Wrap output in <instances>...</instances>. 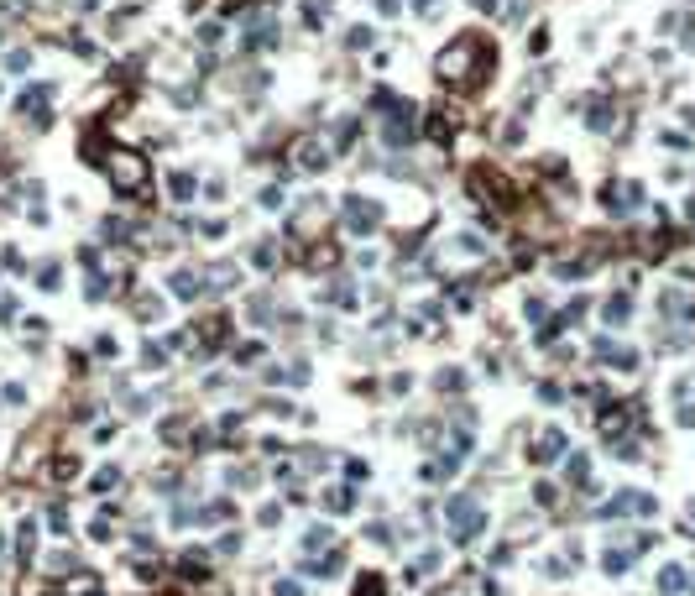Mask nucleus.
I'll return each instance as SVG.
<instances>
[{
	"label": "nucleus",
	"instance_id": "12",
	"mask_svg": "<svg viewBox=\"0 0 695 596\" xmlns=\"http://www.w3.org/2000/svg\"><path fill=\"white\" fill-rule=\"evenodd\" d=\"M591 351L601 356V361H612V366H622V372H633V366H638V351H627V346H617V340H607V335H601V340H596V346H591Z\"/></svg>",
	"mask_w": 695,
	"mask_h": 596
},
{
	"label": "nucleus",
	"instance_id": "17",
	"mask_svg": "<svg viewBox=\"0 0 695 596\" xmlns=\"http://www.w3.org/2000/svg\"><path fill=\"white\" fill-rule=\"evenodd\" d=\"M173 298H183V303H194L199 298V272H173Z\"/></svg>",
	"mask_w": 695,
	"mask_h": 596
},
{
	"label": "nucleus",
	"instance_id": "33",
	"mask_svg": "<svg viewBox=\"0 0 695 596\" xmlns=\"http://www.w3.org/2000/svg\"><path fill=\"white\" fill-rule=\"evenodd\" d=\"M601 565H607V575H622L627 565H633V554H627V549H607V560H601Z\"/></svg>",
	"mask_w": 695,
	"mask_h": 596
},
{
	"label": "nucleus",
	"instance_id": "13",
	"mask_svg": "<svg viewBox=\"0 0 695 596\" xmlns=\"http://www.w3.org/2000/svg\"><path fill=\"white\" fill-rule=\"evenodd\" d=\"M47 100H52V89L47 84H32L21 95V115H37V126H47Z\"/></svg>",
	"mask_w": 695,
	"mask_h": 596
},
{
	"label": "nucleus",
	"instance_id": "21",
	"mask_svg": "<svg viewBox=\"0 0 695 596\" xmlns=\"http://www.w3.org/2000/svg\"><path fill=\"white\" fill-rule=\"evenodd\" d=\"M63 596H100V580L89 575V571H78V575H69V586H63Z\"/></svg>",
	"mask_w": 695,
	"mask_h": 596
},
{
	"label": "nucleus",
	"instance_id": "2",
	"mask_svg": "<svg viewBox=\"0 0 695 596\" xmlns=\"http://www.w3.org/2000/svg\"><path fill=\"white\" fill-rule=\"evenodd\" d=\"M105 173H110V183H115L120 194H146V178H152V168H146L141 152L110 147V152H105Z\"/></svg>",
	"mask_w": 695,
	"mask_h": 596
},
{
	"label": "nucleus",
	"instance_id": "45",
	"mask_svg": "<svg viewBox=\"0 0 695 596\" xmlns=\"http://www.w3.org/2000/svg\"><path fill=\"white\" fill-rule=\"evenodd\" d=\"M131 235V225H120V220H105V241H126Z\"/></svg>",
	"mask_w": 695,
	"mask_h": 596
},
{
	"label": "nucleus",
	"instance_id": "22",
	"mask_svg": "<svg viewBox=\"0 0 695 596\" xmlns=\"http://www.w3.org/2000/svg\"><path fill=\"white\" fill-rule=\"evenodd\" d=\"M424 131H429L434 141H455V121H450L445 110H434V115H429V126H424Z\"/></svg>",
	"mask_w": 695,
	"mask_h": 596
},
{
	"label": "nucleus",
	"instance_id": "14",
	"mask_svg": "<svg viewBox=\"0 0 695 596\" xmlns=\"http://www.w3.org/2000/svg\"><path fill=\"white\" fill-rule=\"evenodd\" d=\"M335 549V528H325V523H314V528H303V554H329Z\"/></svg>",
	"mask_w": 695,
	"mask_h": 596
},
{
	"label": "nucleus",
	"instance_id": "47",
	"mask_svg": "<svg viewBox=\"0 0 695 596\" xmlns=\"http://www.w3.org/2000/svg\"><path fill=\"white\" fill-rule=\"evenodd\" d=\"M199 42H204V47H215V42H220V26H215V21H204V26H199Z\"/></svg>",
	"mask_w": 695,
	"mask_h": 596
},
{
	"label": "nucleus",
	"instance_id": "44",
	"mask_svg": "<svg viewBox=\"0 0 695 596\" xmlns=\"http://www.w3.org/2000/svg\"><path fill=\"white\" fill-rule=\"evenodd\" d=\"M235 361H240V366H246V361H262V346H257V340H246V346H235Z\"/></svg>",
	"mask_w": 695,
	"mask_h": 596
},
{
	"label": "nucleus",
	"instance_id": "56",
	"mask_svg": "<svg viewBox=\"0 0 695 596\" xmlns=\"http://www.w3.org/2000/svg\"><path fill=\"white\" fill-rule=\"evenodd\" d=\"M377 11H382V16H397V11H403V0H377Z\"/></svg>",
	"mask_w": 695,
	"mask_h": 596
},
{
	"label": "nucleus",
	"instance_id": "57",
	"mask_svg": "<svg viewBox=\"0 0 695 596\" xmlns=\"http://www.w3.org/2000/svg\"><path fill=\"white\" fill-rule=\"evenodd\" d=\"M413 11H419V16H434V11H439V0H413Z\"/></svg>",
	"mask_w": 695,
	"mask_h": 596
},
{
	"label": "nucleus",
	"instance_id": "4",
	"mask_svg": "<svg viewBox=\"0 0 695 596\" xmlns=\"http://www.w3.org/2000/svg\"><path fill=\"white\" fill-rule=\"evenodd\" d=\"M319 225H329V204H325V199H303L298 215L288 220V235L309 246V241H319Z\"/></svg>",
	"mask_w": 695,
	"mask_h": 596
},
{
	"label": "nucleus",
	"instance_id": "11",
	"mask_svg": "<svg viewBox=\"0 0 695 596\" xmlns=\"http://www.w3.org/2000/svg\"><path fill=\"white\" fill-rule=\"evenodd\" d=\"M596 423H601V434H607V440H622V434H627V429H633V408H622V403H612V408H607V414H601Z\"/></svg>",
	"mask_w": 695,
	"mask_h": 596
},
{
	"label": "nucleus",
	"instance_id": "34",
	"mask_svg": "<svg viewBox=\"0 0 695 596\" xmlns=\"http://www.w3.org/2000/svg\"><path fill=\"white\" fill-rule=\"evenodd\" d=\"M455 246L465 251V257H481V251H486V241H481L476 230H460V235H455Z\"/></svg>",
	"mask_w": 695,
	"mask_h": 596
},
{
	"label": "nucleus",
	"instance_id": "52",
	"mask_svg": "<svg viewBox=\"0 0 695 596\" xmlns=\"http://www.w3.org/2000/svg\"><path fill=\"white\" fill-rule=\"evenodd\" d=\"M26 63H32V52H26V47H16V52L6 58V69H26Z\"/></svg>",
	"mask_w": 695,
	"mask_h": 596
},
{
	"label": "nucleus",
	"instance_id": "37",
	"mask_svg": "<svg viewBox=\"0 0 695 596\" xmlns=\"http://www.w3.org/2000/svg\"><path fill=\"white\" fill-rule=\"evenodd\" d=\"M58 277H63V267H58V262H42V267H37V283H42L47 293L58 288Z\"/></svg>",
	"mask_w": 695,
	"mask_h": 596
},
{
	"label": "nucleus",
	"instance_id": "35",
	"mask_svg": "<svg viewBox=\"0 0 695 596\" xmlns=\"http://www.w3.org/2000/svg\"><path fill=\"white\" fill-rule=\"evenodd\" d=\"M356 596H387V580L382 575H361L356 580Z\"/></svg>",
	"mask_w": 695,
	"mask_h": 596
},
{
	"label": "nucleus",
	"instance_id": "42",
	"mask_svg": "<svg viewBox=\"0 0 695 596\" xmlns=\"http://www.w3.org/2000/svg\"><path fill=\"white\" fill-rule=\"evenodd\" d=\"M544 47H549V32H544V26H533V32H528V52H533V58H539Z\"/></svg>",
	"mask_w": 695,
	"mask_h": 596
},
{
	"label": "nucleus",
	"instance_id": "6",
	"mask_svg": "<svg viewBox=\"0 0 695 596\" xmlns=\"http://www.w3.org/2000/svg\"><path fill=\"white\" fill-rule=\"evenodd\" d=\"M413 136H419L413 105H408V100H397V110H387V121H382V141H387V147H408Z\"/></svg>",
	"mask_w": 695,
	"mask_h": 596
},
{
	"label": "nucleus",
	"instance_id": "55",
	"mask_svg": "<svg viewBox=\"0 0 695 596\" xmlns=\"http://www.w3.org/2000/svg\"><path fill=\"white\" fill-rule=\"evenodd\" d=\"M95 356H115V335H100L95 340Z\"/></svg>",
	"mask_w": 695,
	"mask_h": 596
},
{
	"label": "nucleus",
	"instance_id": "1",
	"mask_svg": "<svg viewBox=\"0 0 695 596\" xmlns=\"http://www.w3.org/2000/svg\"><path fill=\"white\" fill-rule=\"evenodd\" d=\"M491 42L481 32H460L455 42H450L445 52L434 58V74L445 78V84H460V89H476V84H486V74H491Z\"/></svg>",
	"mask_w": 695,
	"mask_h": 596
},
{
	"label": "nucleus",
	"instance_id": "5",
	"mask_svg": "<svg viewBox=\"0 0 695 596\" xmlns=\"http://www.w3.org/2000/svg\"><path fill=\"white\" fill-rule=\"evenodd\" d=\"M329 157H335V147H329L325 136H293V163H298L303 173H325Z\"/></svg>",
	"mask_w": 695,
	"mask_h": 596
},
{
	"label": "nucleus",
	"instance_id": "26",
	"mask_svg": "<svg viewBox=\"0 0 695 596\" xmlns=\"http://www.w3.org/2000/svg\"><path fill=\"white\" fill-rule=\"evenodd\" d=\"M251 267H262V272H272V267H277V251H272V241H257V246H251Z\"/></svg>",
	"mask_w": 695,
	"mask_h": 596
},
{
	"label": "nucleus",
	"instance_id": "8",
	"mask_svg": "<svg viewBox=\"0 0 695 596\" xmlns=\"http://www.w3.org/2000/svg\"><path fill=\"white\" fill-rule=\"evenodd\" d=\"M277 42V21L267 11H240V47H272Z\"/></svg>",
	"mask_w": 695,
	"mask_h": 596
},
{
	"label": "nucleus",
	"instance_id": "48",
	"mask_svg": "<svg viewBox=\"0 0 695 596\" xmlns=\"http://www.w3.org/2000/svg\"><path fill=\"white\" fill-rule=\"evenodd\" d=\"M262 408H267V414H277V419H288V414H293V403H283V397H267Z\"/></svg>",
	"mask_w": 695,
	"mask_h": 596
},
{
	"label": "nucleus",
	"instance_id": "43",
	"mask_svg": "<svg viewBox=\"0 0 695 596\" xmlns=\"http://www.w3.org/2000/svg\"><path fill=\"white\" fill-rule=\"evenodd\" d=\"M141 361H146V366H163V361H168V351H163V346H157V340H146V351H141Z\"/></svg>",
	"mask_w": 695,
	"mask_h": 596
},
{
	"label": "nucleus",
	"instance_id": "29",
	"mask_svg": "<svg viewBox=\"0 0 695 596\" xmlns=\"http://www.w3.org/2000/svg\"><path fill=\"white\" fill-rule=\"evenodd\" d=\"M679 586H685V571H679V565H664V571H659V591H670V596H674Z\"/></svg>",
	"mask_w": 695,
	"mask_h": 596
},
{
	"label": "nucleus",
	"instance_id": "41",
	"mask_svg": "<svg viewBox=\"0 0 695 596\" xmlns=\"http://www.w3.org/2000/svg\"><path fill=\"white\" fill-rule=\"evenodd\" d=\"M366 539H371V544H397V539H392V528H387V523H371V528H366Z\"/></svg>",
	"mask_w": 695,
	"mask_h": 596
},
{
	"label": "nucleus",
	"instance_id": "28",
	"mask_svg": "<svg viewBox=\"0 0 695 596\" xmlns=\"http://www.w3.org/2000/svg\"><path fill=\"white\" fill-rule=\"evenodd\" d=\"M204 283H215V288L235 283V267H230V262H215V267H204Z\"/></svg>",
	"mask_w": 695,
	"mask_h": 596
},
{
	"label": "nucleus",
	"instance_id": "15",
	"mask_svg": "<svg viewBox=\"0 0 695 596\" xmlns=\"http://www.w3.org/2000/svg\"><path fill=\"white\" fill-rule=\"evenodd\" d=\"M585 126H591V131H607V126H612V100H607V95H591V100H585Z\"/></svg>",
	"mask_w": 695,
	"mask_h": 596
},
{
	"label": "nucleus",
	"instance_id": "49",
	"mask_svg": "<svg viewBox=\"0 0 695 596\" xmlns=\"http://www.w3.org/2000/svg\"><path fill=\"white\" fill-rule=\"evenodd\" d=\"M47 523H52V528H58V534H63V528H69V513H63V502H52V513H47Z\"/></svg>",
	"mask_w": 695,
	"mask_h": 596
},
{
	"label": "nucleus",
	"instance_id": "10",
	"mask_svg": "<svg viewBox=\"0 0 695 596\" xmlns=\"http://www.w3.org/2000/svg\"><path fill=\"white\" fill-rule=\"evenodd\" d=\"M559 455H565V429H539L533 434V460H539V466H554Z\"/></svg>",
	"mask_w": 695,
	"mask_h": 596
},
{
	"label": "nucleus",
	"instance_id": "58",
	"mask_svg": "<svg viewBox=\"0 0 695 596\" xmlns=\"http://www.w3.org/2000/svg\"><path fill=\"white\" fill-rule=\"evenodd\" d=\"M0 549H6V534H0Z\"/></svg>",
	"mask_w": 695,
	"mask_h": 596
},
{
	"label": "nucleus",
	"instance_id": "25",
	"mask_svg": "<svg viewBox=\"0 0 695 596\" xmlns=\"http://www.w3.org/2000/svg\"><path fill=\"white\" fill-rule=\"evenodd\" d=\"M325 508L329 513H351L356 508V492H351V486H335V492H325Z\"/></svg>",
	"mask_w": 695,
	"mask_h": 596
},
{
	"label": "nucleus",
	"instance_id": "30",
	"mask_svg": "<svg viewBox=\"0 0 695 596\" xmlns=\"http://www.w3.org/2000/svg\"><path fill=\"white\" fill-rule=\"evenodd\" d=\"M168 189H173V199H194L199 183H194V173H173V178H168Z\"/></svg>",
	"mask_w": 695,
	"mask_h": 596
},
{
	"label": "nucleus",
	"instance_id": "7",
	"mask_svg": "<svg viewBox=\"0 0 695 596\" xmlns=\"http://www.w3.org/2000/svg\"><path fill=\"white\" fill-rule=\"evenodd\" d=\"M340 220H345V230H351V235H371L382 225V209L371 204V199L351 194V199H345V209H340Z\"/></svg>",
	"mask_w": 695,
	"mask_h": 596
},
{
	"label": "nucleus",
	"instance_id": "16",
	"mask_svg": "<svg viewBox=\"0 0 695 596\" xmlns=\"http://www.w3.org/2000/svg\"><path fill=\"white\" fill-rule=\"evenodd\" d=\"M325 303H335V309H356L361 293H356V283H329L325 288Z\"/></svg>",
	"mask_w": 695,
	"mask_h": 596
},
{
	"label": "nucleus",
	"instance_id": "38",
	"mask_svg": "<svg viewBox=\"0 0 695 596\" xmlns=\"http://www.w3.org/2000/svg\"><path fill=\"white\" fill-rule=\"evenodd\" d=\"M246 314H251L257 325H267V314H272V298H267V293H257V298L246 303Z\"/></svg>",
	"mask_w": 695,
	"mask_h": 596
},
{
	"label": "nucleus",
	"instance_id": "3",
	"mask_svg": "<svg viewBox=\"0 0 695 596\" xmlns=\"http://www.w3.org/2000/svg\"><path fill=\"white\" fill-rule=\"evenodd\" d=\"M445 523H450V539H455V544H471V539H481V528H486V508L460 492V497L445 502Z\"/></svg>",
	"mask_w": 695,
	"mask_h": 596
},
{
	"label": "nucleus",
	"instance_id": "19",
	"mask_svg": "<svg viewBox=\"0 0 695 596\" xmlns=\"http://www.w3.org/2000/svg\"><path fill=\"white\" fill-rule=\"evenodd\" d=\"M32 549H37V518H21V534H16V554H21V565H32Z\"/></svg>",
	"mask_w": 695,
	"mask_h": 596
},
{
	"label": "nucleus",
	"instance_id": "50",
	"mask_svg": "<svg viewBox=\"0 0 695 596\" xmlns=\"http://www.w3.org/2000/svg\"><path fill=\"white\" fill-rule=\"evenodd\" d=\"M42 335H47L42 320H26V340H37V346H42Z\"/></svg>",
	"mask_w": 695,
	"mask_h": 596
},
{
	"label": "nucleus",
	"instance_id": "27",
	"mask_svg": "<svg viewBox=\"0 0 695 596\" xmlns=\"http://www.w3.org/2000/svg\"><path fill=\"white\" fill-rule=\"evenodd\" d=\"M601 314H607V325H622L627 314H633V303H627V293H617V298H607V309H601Z\"/></svg>",
	"mask_w": 695,
	"mask_h": 596
},
{
	"label": "nucleus",
	"instance_id": "46",
	"mask_svg": "<svg viewBox=\"0 0 695 596\" xmlns=\"http://www.w3.org/2000/svg\"><path fill=\"white\" fill-rule=\"evenodd\" d=\"M585 476H591V460L576 455V460H570V481H585Z\"/></svg>",
	"mask_w": 695,
	"mask_h": 596
},
{
	"label": "nucleus",
	"instance_id": "24",
	"mask_svg": "<svg viewBox=\"0 0 695 596\" xmlns=\"http://www.w3.org/2000/svg\"><path fill=\"white\" fill-rule=\"evenodd\" d=\"M178 571L189 575V580H209V560H204V554H183Z\"/></svg>",
	"mask_w": 695,
	"mask_h": 596
},
{
	"label": "nucleus",
	"instance_id": "31",
	"mask_svg": "<svg viewBox=\"0 0 695 596\" xmlns=\"http://www.w3.org/2000/svg\"><path fill=\"white\" fill-rule=\"evenodd\" d=\"M89 486H95V492H115V486H120V466H105V471H95V481H89Z\"/></svg>",
	"mask_w": 695,
	"mask_h": 596
},
{
	"label": "nucleus",
	"instance_id": "23",
	"mask_svg": "<svg viewBox=\"0 0 695 596\" xmlns=\"http://www.w3.org/2000/svg\"><path fill=\"white\" fill-rule=\"evenodd\" d=\"M659 314H670V320H685V314H690V298H685V293H674V288H670V293L659 298Z\"/></svg>",
	"mask_w": 695,
	"mask_h": 596
},
{
	"label": "nucleus",
	"instance_id": "39",
	"mask_svg": "<svg viewBox=\"0 0 695 596\" xmlns=\"http://www.w3.org/2000/svg\"><path fill=\"white\" fill-rule=\"evenodd\" d=\"M325 466V450H298V471H319Z\"/></svg>",
	"mask_w": 695,
	"mask_h": 596
},
{
	"label": "nucleus",
	"instance_id": "18",
	"mask_svg": "<svg viewBox=\"0 0 695 596\" xmlns=\"http://www.w3.org/2000/svg\"><path fill=\"white\" fill-rule=\"evenodd\" d=\"M356 136H361V121H356V115H340V126H335V152H351Z\"/></svg>",
	"mask_w": 695,
	"mask_h": 596
},
{
	"label": "nucleus",
	"instance_id": "20",
	"mask_svg": "<svg viewBox=\"0 0 695 596\" xmlns=\"http://www.w3.org/2000/svg\"><path fill=\"white\" fill-rule=\"evenodd\" d=\"M439 560H445L439 549H424V554H413V560H408V580H413V575H434V571H439Z\"/></svg>",
	"mask_w": 695,
	"mask_h": 596
},
{
	"label": "nucleus",
	"instance_id": "59",
	"mask_svg": "<svg viewBox=\"0 0 695 596\" xmlns=\"http://www.w3.org/2000/svg\"><path fill=\"white\" fill-rule=\"evenodd\" d=\"M690 518H695V502H690Z\"/></svg>",
	"mask_w": 695,
	"mask_h": 596
},
{
	"label": "nucleus",
	"instance_id": "9",
	"mask_svg": "<svg viewBox=\"0 0 695 596\" xmlns=\"http://www.w3.org/2000/svg\"><path fill=\"white\" fill-rule=\"evenodd\" d=\"M601 199H607V209H612V215H633V209L643 204V189H638L633 178H627V183H622V178H612Z\"/></svg>",
	"mask_w": 695,
	"mask_h": 596
},
{
	"label": "nucleus",
	"instance_id": "54",
	"mask_svg": "<svg viewBox=\"0 0 695 596\" xmlns=\"http://www.w3.org/2000/svg\"><path fill=\"white\" fill-rule=\"evenodd\" d=\"M272 591H277V596H303V586H298V580H277Z\"/></svg>",
	"mask_w": 695,
	"mask_h": 596
},
{
	"label": "nucleus",
	"instance_id": "40",
	"mask_svg": "<svg viewBox=\"0 0 695 596\" xmlns=\"http://www.w3.org/2000/svg\"><path fill=\"white\" fill-rule=\"evenodd\" d=\"M533 502H539V508H554V502H559V492H554L549 481H539V486H533Z\"/></svg>",
	"mask_w": 695,
	"mask_h": 596
},
{
	"label": "nucleus",
	"instance_id": "53",
	"mask_svg": "<svg viewBox=\"0 0 695 596\" xmlns=\"http://www.w3.org/2000/svg\"><path fill=\"white\" fill-rule=\"evenodd\" d=\"M283 204V189H262V209H277Z\"/></svg>",
	"mask_w": 695,
	"mask_h": 596
},
{
	"label": "nucleus",
	"instance_id": "36",
	"mask_svg": "<svg viewBox=\"0 0 695 596\" xmlns=\"http://www.w3.org/2000/svg\"><path fill=\"white\" fill-rule=\"evenodd\" d=\"M371 37H377L371 26H351V32H345V47H356V52H361V47H371Z\"/></svg>",
	"mask_w": 695,
	"mask_h": 596
},
{
	"label": "nucleus",
	"instance_id": "51",
	"mask_svg": "<svg viewBox=\"0 0 695 596\" xmlns=\"http://www.w3.org/2000/svg\"><path fill=\"white\" fill-rule=\"evenodd\" d=\"M257 518H262V523H267V528H272V523H277V518H283V508H277V502H267V508H262V513H257Z\"/></svg>",
	"mask_w": 695,
	"mask_h": 596
},
{
	"label": "nucleus",
	"instance_id": "32",
	"mask_svg": "<svg viewBox=\"0 0 695 596\" xmlns=\"http://www.w3.org/2000/svg\"><path fill=\"white\" fill-rule=\"evenodd\" d=\"M74 471H78V460H74V455H58V460L47 466V476H52V481H69Z\"/></svg>",
	"mask_w": 695,
	"mask_h": 596
}]
</instances>
